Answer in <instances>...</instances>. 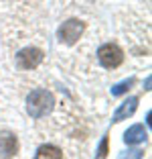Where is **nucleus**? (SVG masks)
<instances>
[{
    "label": "nucleus",
    "instance_id": "obj_10",
    "mask_svg": "<svg viewBox=\"0 0 152 159\" xmlns=\"http://www.w3.org/2000/svg\"><path fill=\"white\" fill-rule=\"evenodd\" d=\"M108 155V137H103L99 143V149H97V157H106Z\"/></svg>",
    "mask_w": 152,
    "mask_h": 159
},
{
    "label": "nucleus",
    "instance_id": "obj_1",
    "mask_svg": "<svg viewBox=\"0 0 152 159\" xmlns=\"http://www.w3.org/2000/svg\"><path fill=\"white\" fill-rule=\"evenodd\" d=\"M55 106V98L53 94L47 90H32L27 96V112L32 118H43L53 110Z\"/></svg>",
    "mask_w": 152,
    "mask_h": 159
},
{
    "label": "nucleus",
    "instance_id": "obj_2",
    "mask_svg": "<svg viewBox=\"0 0 152 159\" xmlns=\"http://www.w3.org/2000/svg\"><path fill=\"white\" fill-rule=\"evenodd\" d=\"M83 31H85V23H81V20H77V19H69L59 27V33L57 35H59L61 43H65V45H75L77 39L83 35Z\"/></svg>",
    "mask_w": 152,
    "mask_h": 159
},
{
    "label": "nucleus",
    "instance_id": "obj_9",
    "mask_svg": "<svg viewBox=\"0 0 152 159\" xmlns=\"http://www.w3.org/2000/svg\"><path fill=\"white\" fill-rule=\"evenodd\" d=\"M134 82H136V78H128V80H124V82L114 84L112 86V96H122V94H126L134 86Z\"/></svg>",
    "mask_w": 152,
    "mask_h": 159
},
{
    "label": "nucleus",
    "instance_id": "obj_8",
    "mask_svg": "<svg viewBox=\"0 0 152 159\" xmlns=\"http://www.w3.org/2000/svg\"><path fill=\"white\" fill-rule=\"evenodd\" d=\"M35 157H37V159H43V157L61 159V157H63V153H61V149H59V147H55V145H43V147H39V149H37Z\"/></svg>",
    "mask_w": 152,
    "mask_h": 159
},
{
    "label": "nucleus",
    "instance_id": "obj_4",
    "mask_svg": "<svg viewBox=\"0 0 152 159\" xmlns=\"http://www.w3.org/2000/svg\"><path fill=\"white\" fill-rule=\"evenodd\" d=\"M43 61V51L37 47H24L16 53V63L20 70H35Z\"/></svg>",
    "mask_w": 152,
    "mask_h": 159
},
{
    "label": "nucleus",
    "instance_id": "obj_6",
    "mask_svg": "<svg viewBox=\"0 0 152 159\" xmlns=\"http://www.w3.org/2000/svg\"><path fill=\"white\" fill-rule=\"evenodd\" d=\"M136 108H138V98H136V96H130L128 100H124V102L118 106V110H116L114 116H112V122L126 120L128 116H132V114L136 112Z\"/></svg>",
    "mask_w": 152,
    "mask_h": 159
},
{
    "label": "nucleus",
    "instance_id": "obj_3",
    "mask_svg": "<svg viewBox=\"0 0 152 159\" xmlns=\"http://www.w3.org/2000/svg\"><path fill=\"white\" fill-rule=\"evenodd\" d=\"M97 57H99V63L108 70H114L118 67L124 61V51H122L120 47L116 45V43H106V45L99 47V51H97Z\"/></svg>",
    "mask_w": 152,
    "mask_h": 159
},
{
    "label": "nucleus",
    "instance_id": "obj_7",
    "mask_svg": "<svg viewBox=\"0 0 152 159\" xmlns=\"http://www.w3.org/2000/svg\"><path fill=\"white\" fill-rule=\"evenodd\" d=\"M146 137H148V133H146V129H144L142 125H134V126H130L128 131H126L124 141L128 143V145H138V143H144V141H146Z\"/></svg>",
    "mask_w": 152,
    "mask_h": 159
},
{
    "label": "nucleus",
    "instance_id": "obj_5",
    "mask_svg": "<svg viewBox=\"0 0 152 159\" xmlns=\"http://www.w3.org/2000/svg\"><path fill=\"white\" fill-rule=\"evenodd\" d=\"M19 151V139L8 131H0V157H14Z\"/></svg>",
    "mask_w": 152,
    "mask_h": 159
}]
</instances>
